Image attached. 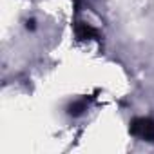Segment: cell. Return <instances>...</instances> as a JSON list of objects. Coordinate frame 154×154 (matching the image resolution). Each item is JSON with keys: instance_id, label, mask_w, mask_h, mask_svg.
I'll return each mask as SVG.
<instances>
[{"instance_id": "cell-1", "label": "cell", "mask_w": 154, "mask_h": 154, "mask_svg": "<svg viewBox=\"0 0 154 154\" xmlns=\"http://www.w3.org/2000/svg\"><path fill=\"white\" fill-rule=\"evenodd\" d=\"M131 132L145 141H154V122L149 118H136L131 123Z\"/></svg>"}, {"instance_id": "cell-2", "label": "cell", "mask_w": 154, "mask_h": 154, "mask_svg": "<svg viewBox=\"0 0 154 154\" xmlns=\"http://www.w3.org/2000/svg\"><path fill=\"white\" fill-rule=\"evenodd\" d=\"M76 35H78V38H91V36H98V33L91 27V26H87V24H80L78 27H76Z\"/></svg>"}]
</instances>
